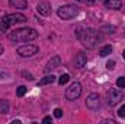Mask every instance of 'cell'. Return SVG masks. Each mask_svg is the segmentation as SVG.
<instances>
[{
  "instance_id": "6da1fadb",
  "label": "cell",
  "mask_w": 125,
  "mask_h": 124,
  "mask_svg": "<svg viewBox=\"0 0 125 124\" xmlns=\"http://www.w3.org/2000/svg\"><path fill=\"white\" fill-rule=\"evenodd\" d=\"M76 37L87 48H94L102 39V35L99 34V31H96L93 28H77Z\"/></svg>"
},
{
  "instance_id": "7a4b0ae2",
  "label": "cell",
  "mask_w": 125,
  "mask_h": 124,
  "mask_svg": "<svg viewBox=\"0 0 125 124\" xmlns=\"http://www.w3.org/2000/svg\"><path fill=\"white\" fill-rule=\"evenodd\" d=\"M38 37V32L32 28H18L9 34V39L13 42H26Z\"/></svg>"
},
{
  "instance_id": "3957f363",
  "label": "cell",
  "mask_w": 125,
  "mask_h": 124,
  "mask_svg": "<svg viewBox=\"0 0 125 124\" xmlns=\"http://www.w3.org/2000/svg\"><path fill=\"white\" fill-rule=\"evenodd\" d=\"M26 16L22 13H9L4 15L3 18H0V31H7L12 25L18 24V22H26Z\"/></svg>"
},
{
  "instance_id": "277c9868",
  "label": "cell",
  "mask_w": 125,
  "mask_h": 124,
  "mask_svg": "<svg viewBox=\"0 0 125 124\" xmlns=\"http://www.w3.org/2000/svg\"><path fill=\"white\" fill-rule=\"evenodd\" d=\"M77 13H79V7H77L76 4H65V6H61V7L57 10L58 18L62 19V21H70V19H73Z\"/></svg>"
},
{
  "instance_id": "5b68a950",
  "label": "cell",
  "mask_w": 125,
  "mask_h": 124,
  "mask_svg": "<svg viewBox=\"0 0 125 124\" xmlns=\"http://www.w3.org/2000/svg\"><path fill=\"white\" fill-rule=\"evenodd\" d=\"M106 99H108V105L109 107H115L118 102H121L124 99V92L121 89H111L108 96H106Z\"/></svg>"
},
{
  "instance_id": "8992f818",
  "label": "cell",
  "mask_w": 125,
  "mask_h": 124,
  "mask_svg": "<svg viewBox=\"0 0 125 124\" xmlns=\"http://www.w3.org/2000/svg\"><path fill=\"white\" fill-rule=\"evenodd\" d=\"M80 95H82V85H80L79 82L71 83V85L68 86V89L65 91V98H67L68 101H74V99H77Z\"/></svg>"
},
{
  "instance_id": "52a82bcc",
  "label": "cell",
  "mask_w": 125,
  "mask_h": 124,
  "mask_svg": "<svg viewBox=\"0 0 125 124\" xmlns=\"http://www.w3.org/2000/svg\"><path fill=\"white\" fill-rule=\"evenodd\" d=\"M38 53V47L33 44H26V45H21L18 48V54L21 57H32L33 54Z\"/></svg>"
},
{
  "instance_id": "ba28073f",
  "label": "cell",
  "mask_w": 125,
  "mask_h": 124,
  "mask_svg": "<svg viewBox=\"0 0 125 124\" xmlns=\"http://www.w3.org/2000/svg\"><path fill=\"white\" fill-rule=\"evenodd\" d=\"M86 105H87V108L92 110V111L99 110V107H100V96H99L97 93H90V95L87 96V99H86Z\"/></svg>"
},
{
  "instance_id": "9c48e42d",
  "label": "cell",
  "mask_w": 125,
  "mask_h": 124,
  "mask_svg": "<svg viewBox=\"0 0 125 124\" xmlns=\"http://www.w3.org/2000/svg\"><path fill=\"white\" fill-rule=\"evenodd\" d=\"M36 12H38L39 15H42V16H48V15L51 13V4L47 3V1H41V3H38V6H36Z\"/></svg>"
},
{
  "instance_id": "30bf717a",
  "label": "cell",
  "mask_w": 125,
  "mask_h": 124,
  "mask_svg": "<svg viewBox=\"0 0 125 124\" xmlns=\"http://www.w3.org/2000/svg\"><path fill=\"white\" fill-rule=\"evenodd\" d=\"M86 63H87L86 54H84V53H77V56L74 57V66H76L77 69H82V67L86 66Z\"/></svg>"
},
{
  "instance_id": "8fae6325",
  "label": "cell",
  "mask_w": 125,
  "mask_h": 124,
  "mask_svg": "<svg viewBox=\"0 0 125 124\" xmlns=\"http://www.w3.org/2000/svg\"><path fill=\"white\" fill-rule=\"evenodd\" d=\"M61 64V59L58 57V56H55V57H52L50 62L47 63V66H45V72L48 73V72H51V70H54V69H57L58 66Z\"/></svg>"
},
{
  "instance_id": "7c38bea8",
  "label": "cell",
  "mask_w": 125,
  "mask_h": 124,
  "mask_svg": "<svg viewBox=\"0 0 125 124\" xmlns=\"http://www.w3.org/2000/svg\"><path fill=\"white\" fill-rule=\"evenodd\" d=\"M100 1L108 9H121L122 6V0H100Z\"/></svg>"
},
{
  "instance_id": "4fadbf2b",
  "label": "cell",
  "mask_w": 125,
  "mask_h": 124,
  "mask_svg": "<svg viewBox=\"0 0 125 124\" xmlns=\"http://www.w3.org/2000/svg\"><path fill=\"white\" fill-rule=\"evenodd\" d=\"M9 4L15 9H28V1L26 0H9Z\"/></svg>"
},
{
  "instance_id": "5bb4252c",
  "label": "cell",
  "mask_w": 125,
  "mask_h": 124,
  "mask_svg": "<svg viewBox=\"0 0 125 124\" xmlns=\"http://www.w3.org/2000/svg\"><path fill=\"white\" fill-rule=\"evenodd\" d=\"M54 82H55V76H54V74H48V76L42 77V79L38 82V85H48V83H54Z\"/></svg>"
},
{
  "instance_id": "9a60e30c",
  "label": "cell",
  "mask_w": 125,
  "mask_h": 124,
  "mask_svg": "<svg viewBox=\"0 0 125 124\" xmlns=\"http://www.w3.org/2000/svg\"><path fill=\"white\" fill-rule=\"evenodd\" d=\"M111 53H112V45H109V44H108V45H105V47H102V48H100L99 56H100V57H106V56H109Z\"/></svg>"
},
{
  "instance_id": "2e32d148",
  "label": "cell",
  "mask_w": 125,
  "mask_h": 124,
  "mask_svg": "<svg viewBox=\"0 0 125 124\" xmlns=\"http://www.w3.org/2000/svg\"><path fill=\"white\" fill-rule=\"evenodd\" d=\"M7 112H9V104L0 99V114H7Z\"/></svg>"
},
{
  "instance_id": "e0dca14e",
  "label": "cell",
  "mask_w": 125,
  "mask_h": 124,
  "mask_svg": "<svg viewBox=\"0 0 125 124\" xmlns=\"http://www.w3.org/2000/svg\"><path fill=\"white\" fill-rule=\"evenodd\" d=\"M68 80H70V76L65 73V74H61V76H60V79H58V83H60V85L62 86V85H65Z\"/></svg>"
},
{
  "instance_id": "ac0fdd59",
  "label": "cell",
  "mask_w": 125,
  "mask_h": 124,
  "mask_svg": "<svg viewBox=\"0 0 125 124\" xmlns=\"http://www.w3.org/2000/svg\"><path fill=\"white\" fill-rule=\"evenodd\" d=\"M26 93V86H19L18 88V91H16V95L18 96H23Z\"/></svg>"
},
{
  "instance_id": "d6986e66",
  "label": "cell",
  "mask_w": 125,
  "mask_h": 124,
  "mask_svg": "<svg viewBox=\"0 0 125 124\" xmlns=\"http://www.w3.org/2000/svg\"><path fill=\"white\" fill-rule=\"evenodd\" d=\"M102 31L106 32V34H114L115 32V28L114 26H102Z\"/></svg>"
},
{
  "instance_id": "ffe728a7",
  "label": "cell",
  "mask_w": 125,
  "mask_h": 124,
  "mask_svg": "<svg viewBox=\"0 0 125 124\" xmlns=\"http://www.w3.org/2000/svg\"><path fill=\"white\" fill-rule=\"evenodd\" d=\"M54 117H55V118H61L62 117V110L61 108H55V110H54Z\"/></svg>"
},
{
  "instance_id": "44dd1931",
  "label": "cell",
  "mask_w": 125,
  "mask_h": 124,
  "mask_svg": "<svg viewBox=\"0 0 125 124\" xmlns=\"http://www.w3.org/2000/svg\"><path fill=\"white\" fill-rule=\"evenodd\" d=\"M116 86L118 88H125V77H119L116 80Z\"/></svg>"
},
{
  "instance_id": "7402d4cb",
  "label": "cell",
  "mask_w": 125,
  "mask_h": 124,
  "mask_svg": "<svg viewBox=\"0 0 125 124\" xmlns=\"http://www.w3.org/2000/svg\"><path fill=\"white\" fill-rule=\"evenodd\" d=\"M118 117H121V118H125V105H122V107L118 110Z\"/></svg>"
},
{
  "instance_id": "603a6c76",
  "label": "cell",
  "mask_w": 125,
  "mask_h": 124,
  "mask_svg": "<svg viewBox=\"0 0 125 124\" xmlns=\"http://www.w3.org/2000/svg\"><path fill=\"white\" fill-rule=\"evenodd\" d=\"M106 67H108L109 70H114V67H115V62H114V60L108 62V63H106Z\"/></svg>"
},
{
  "instance_id": "cb8c5ba5",
  "label": "cell",
  "mask_w": 125,
  "mask_h": 124,
  "mask_svg": "<svg viewBox=\"0 0 125 124\" xmlns=\"http://www.w3.org/2000/svg\"><path fill=\"white\" fill-rule=\"evenodd\" d=\"M22 74L25 76V79H28V80H33V76H32L31 73H26V72H22Z\"/></svg>"
},
{
  "instance_id": "d4e9b609",
  "label": "cell",
  "mask_w": 125,
  "mask_h": 124,
  "mask_svg": "<svg viewBox=\"0 0 125 124\" xmlns=\"http://www.w3.org/2000/svg\"><path fill=\"white\" fill-rule=\"evenodd\" d=\"M51 121V117H45L44 120H42V123H50Z\"/></svg>"
},
{
  "instance_id": "484cf974",
  "label": "cell",
  "mask_w": 125,
  "mask_h": 124,
  "mask_svg": "<svg viewBox=\"0 0 125 124\" xmlns=\"http://www.w3.org/2000/svg\"><path fill=\"white\" fill-rule=\"evenodd\" d=\"M3 51H4V48H3V45H1V44H0V56H1V54H3Z\"/></svg>"
},
{
  "instance_id": "4316f807",
  "label": "cell",
  "mask_w": 125,
  "mask_h": 124,
  "mask_svg": "<svg viewBox=\"0 0 125 124\" xmlns=\"http://www.w3.org/2000/svg\"><path fill=\"white\" fill-rule=\"evenodd\" d=\"M86 3H94V0H86Z\"/></svg>"
},
{
  "instance_id": "83f0119b",
  "label": "cell",
  "mask_w": 125,
  "mask_h": 124,
  "mask_svg": "<svg viewBox=\"0 0 125 124\" xmlns=\"http://www.w3.org/2000/svg\"><path fill=\"white\" fill-rule=\"evenodd\" d=\"M77 1H82V3H86V0H77Z\"/></svg>"
},
{
  "instance_id": "f1b7e54d",
  "label": "cell",
  "mask_w": 125,
  "mask_h": 124,
  "mask_svg": "<svg viewBox=\"0 0 125 124\" xmlns=\"http://www.w3.org/2000/svg\"><path fill=\"white\" fill-rule=\"evenodd\" d=\"M122 56H124V59H125V50H124V54H122Z\"/></svg>"
}]
</instances>
